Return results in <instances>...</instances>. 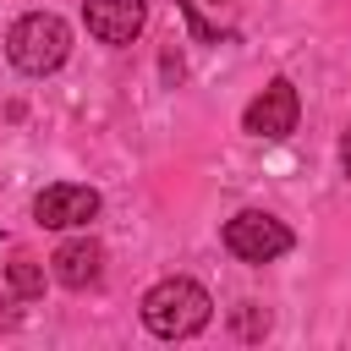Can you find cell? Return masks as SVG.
Instances as JSON below:
<instances>
[{
	"label": "cell",
	"mask_w": 351,
	"mask_h": 351,
	"mask_svg": "<svg viewBox=\"0 0 351 351\" xmlns=\"http://www.w3.org/2000/svg\"><path fill=\"white\" fill-rule=\"evenodd\" d=\"M55 280L66 285V291H88V285H99V274H104V247L93 241V236H71V241H60L55 247Z\"/></svg>",
	"instance_id": "7"
},
{
	"label": "cell",
	"mask_w": 351,
	"mask_h": 351,
	"mask_svg": "<svg viewBox=\"0 0 351 351\" xmlns=\"http://www.w3.org/2000/svg\"><path fill=\"white\" fill-rule=\"evenodd\" d=\"M0 324H16V313H11V302H0Z\"/></svg>",
	"instance_id": "11"
},
{
	"label": "cell",
	"mask_w": 351,
	"mask_h": 351,
	"mask_svg": "<svg viewBox=\"0 0 351 351\" xmlns=\"http://www.w3.org/2000/svg\"><path fill=\"white\" fill-rule=\"evenodd\" d=\"M263 329H269V313H263V307H236V335L258 340Z\"/></svg>",
	"instance_id": "9"
},
{
	"label": "cell",
	"mask_w": 351,
	"mask_h": 351,
	"mask_svg": "<svg viewBox=\"0 0 351 351\" xmlns=\"http://www.w3.org/2000/svg\"><path fill=\"white\" fill-rule=\"evenodd\" d=\"M186 11H197V5H225V0H181Z\"/></svg>",
	"instance_id": "12"
},
{
	"label": "cell",
	"mask_w": 351,
	"mask_h": 351,
	"mask_svg": "<svg viewBox=\"0 0 351 351\" xmlns=\"http://www.w3.org/2000/svg\"><path fill=\"white\" fill-rule=\"evenodd\" d=\"M225 247L241 263H274L280 252H291V230H285V219H274L263 208H241L236 219H225Z\"/></svg>",
	"instance_id": "3"
},
{
	"label": "cell",
	"mask_w": 351,
	"mask_h": 351,
	"mask_svg": "<svg viewBox=\"0 0 351 351\" xmlns=\"http://www.w3.org/2000/svg\"><path fill=\"white\" fill-rule=\"evenodd\" d=\"M208 318H214V302H208V291H203L197 280H186V274H170V280H159V285L143 296V324H148L159 340H186V335H197Z\"/></svg>",
	"instance_id": "1"
},
{
	"label": "cell",
	"mask_w": 351,
	"mask_h": 351,
	"mask_svg": "<svg viewBox=\"0 0 351 351\" xmlns=\"http://www.w3.org/2000/svg\"><path fill=\"white\" fill-rule=\"evenodd\" d=\"M340 159H346V176H351V132H346V143H340Z\"/></svg>",
	"instance_id": "10"
},
{
	"label": "cell",
	"mask_w": 351,
	"mask_h": 351,
	"mask_svg": "<svg viewBox=\"0 0 351 351\" xmlns=\"http://www.w3.org/2000/svg\"><path fill=\"white\" fill-rule=\"evenodd\" d=\"M296 115H302V99H296V88L285 82V77H274L252 104H247V115H241V126L252 132V137H291L296 132Z\"/></svg>",
	"instance_id": "5"
},
{
	"label": "cell",
	"mask_w": 351,
	"mask_h": 351,
	"mask_svg": "<svg viewBox=\"0 0 351 351\" xmlns=\"http://www.w3.org/2000/svg\"><path fill=\"white\" fill-rule=\"evenodd\" d=\"M5 55H11L16 71H27V77H49V71H60L66 55H71V27H66L55 11H27V16L11 22V33H5Z\"/></svg>",
	"instance_id": "2"
},
{
	"label": "cell",
	"mask_w": 351,
	"mask_h": 351,
	"mask_svg": "<svg viewBox=\"0 0 351 351\" xmlns=\"http://www.w3.org/2000/svg\"><path fill=\"white\" fill-rule=\"evenodd\" d=\"M99 214V192L93 186H77V181H55L33 197V219L44 230H77Z\"/></svg>",
	"instance_id": "4"
},
{
	"label": "cell",
	"mask_w": 351,
	"mask_h": 351,
	"mask_svg": "<svg viewBox=\"0 0 351 351\" xmlns=\"http://www.w3.org/2000/svg\"><path fill=\"white\" fill-rule=\"evenodd\" d=\"M11 291H16V296H38V291H44V269L27 263V258L11 263Z\"/></svg>",
	"instance_id": "8"
},
{
	"label": "cell",
	"mask_w": 351,
	"mask_h": 351,
	"mask_svg": "<svg viewBox=\"0 0 351 351\" xmlns=\"http://www.w3.org/2000/svg\"><path fill=\"white\" fill-rule=\"evenodd\" d=\"M82 22L99 44H132L148 22V0H82Z\"/></svg>",
	"instance_id": "6"
}]
</instances>
